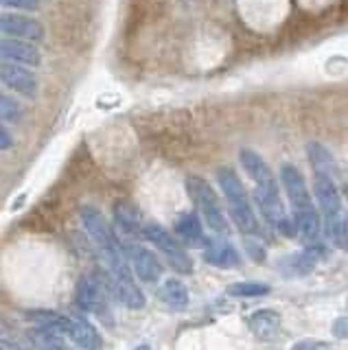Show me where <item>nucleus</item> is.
Listing matches in <instances>:
<instances>
[{
    "instance_id": "f257e3e1",
    "label": "nucleus",
    "mask_w": 348,
    "mask_h": 350,
    "mask_svg": "<svg viewBox=\"0 0 348 350\" xmlns=\"http://www.w3.org/2000/svg\"><path fill=\"white\" fill-rule=\"evenodd\" d=\"M81 224L88 232L92 245L99 252L101 260L105 262L107 271L114 280V287L118 284L134 282V269L129 267V258L125 254V245L116 239L112 226L105 221L99 208L83 206L81 208Z\"/></svg>"
},
{
    "instance_id": "f03ea898",
    "label": "nucleus",
    "mask_w": 348,
    "mask_h": 350,
    "mask_svg": "<svg viewBox=\"0 0 348 350\" xmlns=\"http://www.w3.org/2000/svg\"><path fill=\"white\" fill-rule=\"evenodd\" d=\"M280 182H282V189L287 191V197L293 206V221H296L300 241L313 245L320 237L322 224H320L318 208H315V204L311 200L307 180H304V175L298 171V167H293V164H282Z\"/></svg>"
},
{
    "instance_id": "7ed1b4c3",
    "label": "nucleus",
    "mask_w": 348,
    "mask_h": 350,
    "mask_svg": "<svg viewBox=\"0 0 348 350\" xmlns=\"http://www.w3.org/2000/svg\"><path fill=\"white\" fill-rule=\"evenodd\" d=\"M217 182L222 186L226 204H228V213H230L237 228L247 237H256L260 232L258 219L252 211V204H250L247 193L243 189L241 180H239V175L235 173V169L230 167L217 169Z\"/></svg>"
},
{
    "instance_id": "20e7f679",
    "label": "nucleus",
    "mask_w": 348,
    "mask_h": 350,
    "mask_svg": "<svg viewBox=\"0 0 348 350\" xmlns=\"http://www.w3.org/2000/svg\"><path fill=\"white\" fill-rule=\"evenodd\" d=\"M184 184H187V193L193 200L195 208H198L200 217L206 221V226L222 237L230 234V226L226 221L224 208L219 204V197H217V193L213 191V186L204 178H200V175H189Z\"/></svg>"
},
{
    "instance_id": "39448f33",
    "label": "nucleus",
    "mask_w": 348,
    "mask_h": 350,
    "mask_svg": "<svg viewBox=\"0 0 348 350\" xmlns=\"http://www.w3.org/2000/svg\"><path fill=\"white\" fill-rule=\"evenodd\" d=\"M143 237L147 241H151V243H154L162 252V254L167 256L169 265L176 269L178 273H191L193 271V260H191V256L187 254L184 245L169 232L167 228H162L156 221H149V224H145Z\"/></svg>"
},
{
    "instance_id": "423d86ee",
    "label": "nucleus",
    "mask_w": 348,
    "mask_h": 350,
    "mask_svg": "<svg viewBox=\"0 0 348 350\" xmlns=\"http://www.w3.org/2000/svg\"><path fill=\"white\" fill-rule=\"evenodd\" d=\"M105 289H112L114 295H116L114 280L112 282H103L96 276H85L79 282L77 302L88 313H94L101 322H105L107 326H112L114 320H112V313H110V304H107V293H110V291H105Z\"/></svg>"
},
{
    "instance_id": "0eeeda50",
    "label": "nucleus",
    "mask_w": 348,
    "mask_h": 350,
    "mask_svg": "<svg viewBox=\"0 0 348 350\" xmlns=\"http://www.w3.org/2000/svg\"><path fill=\"white\" fill-rule=\"evenodd\" d=\"M239 162H241V167L245 169V173L256 184L254 191L280 195L278 193V184H276L274 171L269 169V164L263 158H260L256 151H252V149H241V151H239Z\"/></svg>"
},
{
    "instance_id": "6e6552de",
    "label": "nucleus",
    "mask_w": 348,
    "mask_h": 350,
    "mask_svg": "<svg viewBox=\"0 0 348 350\" xmlns=\"http://www.w3.org/2000/svg\"><path fill=\"white\" fill-rule=\"evenodd\" d=\"M123 245H125V254L129 258V265H132L136 276L145 282H156L162 273V265L158 256H154V252H149L140 243H134V241H127Z\"/></svg>"
},
{
    "instance_id": "1a4fd4ad",
    "label": "nucleus",
    "mask_w": 348,
    "mask_h": 350,
    "mask_svg": "<svg viewBox=\"0 0 348 350\" xmlns=\"http://www.w3.org/2000/svg\"><path fill=\"white\" fill-rule=\"evenodd\" d=\"M3 83L18 94H23L25 98H36L40 90V81L36 72L27 68V66L12 64V62H3Z\"/></svg>"
},
{
    "instance_id": "9d476101",
    "label": "nucleus",
    "mask_w": 348,
    "mask_h": 350,
    "mask_svg": "<svg viewBox=\"0 0 348 350\" xmlns=\"http://www.w3.org/2000/svg\"><path fill=\"white\" fill-rule=\"evenodd\" d=\"M0 27H3L5 38H14V40H23L36 44L44 38V29L36 20L29 18L25 14H3L0 18Z\"/></svg>"
},
{
    "instance_id": "9b49d317",
    "label": "nucleus",
    "mask_w": 348,
    "mask_h": 350,
    "mask_svg": "<svg viewBox=\"0 0 348 350\" xmlns=\"http://www.w3.org/2000/svg\"><path fill=\"white\" fill-rule=\"evenodd\" d=\"M313 193H315V200H318V206H320L324 219H331V217H337L344 213L342 197L335 186L333 175L313 173Z\"/></svg>"
},
{
    "instance_id": "f8f14e48",
    "label": "nucleus",
    "mask_w": 348,
    "mask_h": 350,
    "mask_svg": "<svg viewBox=\"0 0 348 350\" xmlns=\"http://www.w3.org/2000/svg\"><path fill=\"white\" fill-rule=\"evenodd\" d=\"M62 333L68 335L72 342L83 350H99L103 346L101 335L96 333V328L90 322H85L83 317H64Z\"/></svg>"
},
{
    "instance_id": "ddd939ff",
    "label": "nucleus",
    "mask_w": 348,
    "mask_h": 350,
    "mask_svg": "<svg viewBox=\"0 0 348 350\" xmlns=\"http://www.w3.org/2000/svg\"><path fill=\"white\" fill-rule=\"evenodd\" d=\"M0 53H3V62L20 64V66H27V68H38L42 64V55L36 49V44H31V42L5 38L3 44H0Z\"/></svg>"
},
{
    "instance_id": "4468645a",
    "label": "nucleus",
    "mask_w": 348,
    "mask_h": 350,
    "mask_svg": "<svg viewBox=\"0 0 348 350\" xmlns=\"http://www.w3.org/2000/svg\"><path fill=\"white\" fill-rule=\"evenodd\" d=\"M204 258L219 269H230L239 265V252L226 239H206Z\"/></svg>"
},
{
    "instance_id": "2eb2a0df",
    "label": "nucleus",
    "mask_w": 348,
    "mask_h": 350,
    "mask_svg": "<svg viewBox=\"0 0 348 350\" xmlns=\"http://www.w3.org/2000/svg\"><path fill=\"white\" fill-rule=\"evenodd\" d=\"M176 237L182 239V243H187L189 247H204L206 239L202 232V221L198 213H184L178 217L176 221Z\"/></svg>"
},
{
    "instance_id": "dca6fc26",
    "label": "nucleus",
    "mask_w": 348,
    "mask_h": 350,
    "mask_svg": "<svg viewBox=\"0 0 348 350\" xmlns=\"http://www.w3.org/2000/svg\"><path fill=\"white\" fill-rule=\"evenodd\" d=\"M114 221L125 234H143L145 224L140 211L129 202H116L114 204Z\"/></svg>"
},
{
    "instance_id": "f3484780",
    "label": "nucleus",
    "mask_w": 348,
    "mask_h": 350,
    "mask_svg": "<svg viewBox=\"0 0 348 350\" xmlns=\"http://www.w3.org/2000/svg\"><path fill=\"white\" fill-rule=\"evenodd\" d=\"M247 326H250V331L254 333V337L271 339V337H276L278 331H280V315L276 311H269V309L256 311L247 320Z\"/></svg>"
},
{
    "instance_id": "a211bd4d",
    "label": "nucleus",
    "mask_w": 348,
    "mask_h": 350,
    "mask_svg": "<svg viewBox=\"0 0 348 350\" xmlns=\"http://www.w3.org/2000/svg\"><path fill=\"white\" fill-rule=\"evenodd\" d=\"M307 156L313 167V173H322V175H333L335 178V160L331 156V151L326 149L320 142H309L307 145Z\"/></svg>"
},
{
    "instance_id": "6ab92c4d",
    "label": "nucleus",
    "mask_w": 348,
    "mask_h": 350,
    "mask_svg": "<svg viewBox=\"0 0 348 350\" xmlns=\"http://www.w3.org/2000/svg\"><path fill=\"white\" fill-rule=\"evenodd\" d=\"M160 300L165 302L171 309H184L189 304V291L184 287V282L180 280H167L160 287Z\"/></svg>"
},
{
    "instance_id": "aec40b11",
    "label": "nucleus",
    "mask_w": 348,
    "mask_h": 350,
    "mask_svg": "<svg viewBox=\"0 0 348 350\" xmlns=\"http://www.w3.org/2000/svg\"><path fill=\"white\" fill-rule=\"evenodd\" d=\"M324 230H326V237L331 239V243L340 250L348 247V219L346 213L331 217V219H324Z\"/></svg>"
},
{
    "instance_id": "412c9836",
    "label": "nucleus",
    "mask_w": 348,
    "mask_h": 350,
    "mask_svg": "<svg viewBox=\"0 0 348 350\" xmlns=\"http://www.w3.org/2000/svg\"><path fill=\"white\" fill-rule=\"evenodd\" d=\"M315 265V254L313 252H304V254H291L287 256L285 260L280 262V267L285 269L289 276L293 273H298V276H304V273H309Z\"/></svg>"
},
{
    "instance_id": "4be33fe9",
    "label": "nucleus",
    "mask_w": 348,
    "mask_h": 350,
    "mask_svg": "<svg viewBox=\"0 0 348 350\" xmlns=\"http://www.w3.org/2000/svg\"><path fill=\"white\" fill-rule=\"evenodd\" d=\"M0 114H3L5 123L20 125L25 118V107L16 96H9L7 92H3V96H0Z\"/></svg>"
},
{
    "instance_id": "5701e85b",
    "label": "nucleus",
    "mask_w": 348,
    "mask_h": 350,
    "mask_svg": "<svg viewBox=\"0 0 348 350\" xmlns=\"http://www.w3.org/2000/svg\"><path fill=\"white\" fill-rule=\"evenodd\" d=\"M235 298H258V295L269 293V284L265 282H232L226 289Z\"/></svg>"
},
{
    "instance_id": "b1692460",
    "label": "nucleus",
    "mask_w": 348,
    "mask_h": 350,
    "mask_svg": "<svg viewBox=\"0 0 348 350\" xmlns=\"http://www.w3.org/2000/svg\"><path fill=\"white\" fill-rule=\"evenodd\" d=\"M42 0H3V7L7 9H20V11H36L40 9Z\"/></svg>"
},
{
    "instance_id": "393cba45",
    "label": "nucleus",
    "mask_w": 348,
    "mask_h": 350,
    "mask_svg": "<svg viewBox=\"0 0 348 350\" xmlns=\"http://www.w3.org/2000/svg\"><path fill=\"white\" fill-rule=\"evenodd\" d=\"M245 250H247V254L252 256V260H256V262L265 260V250H263V245H258V241L254 243L252 239H245Z\"/></svg>"
},
{
    "instance_id": "a878e982",
    "label": "nucleus",
    "mask_w": 348,
    "mask_h": 350,
    "mask_svg": "<svg viewBox=\"0 0 348 350\" xmlns=\"http://www.w3.org/2000/svg\"><path fill=\"white\" fill-rule=\"evenodd\" d=\"M333 333H335L337 337H348V317H342V320H337V322H335Z\"/></svg>"
},
{
    "instance_id": "bb28decb",
    "label": "nucleus",
    "mask_w": 348,
    "mask_h": 350,
    "mask_svg": "<svg viewBox=\"0 0 348 350\" xmlns=\"http://www.w3.org/2000/svg\"><path fill=\"white\" fill-rule=\"evenodd\" d=\"M12 145H14V140H12V136H9V129L0 127V147H3V151H7Z\"/></svg>"
},
{
    "instance_id": "cd10ccee",
    "label": "nucleus",
    "mask_w": 348,
    "mask_h": 350,
    "mask_svg": "<svg viewBox=\"0 0 348 350\" xmlns=\"http://www.w3.org/2000/svg\"><path fill=\"white\" fill-rule=\"evenodd\" d=\"M0 350H23V348L12 344V342H7V339H3V344H0Z\"/></svg>"
},
{
    "instance_id": "c85d7f7f",
    "label": "nucleus",
    "mask_w": 348,
    "mask_h": 350,
    "mask_svg": "<svg viewBox=\"0 0 348 350\" xmlns=\"http://www.w3.org/2000/svg\"><path fill=\"white\" fill-rule=\"evenodd\" d=\"M136 350H151V346H147V344H143V346H138Z\"/></svg>"
},
{
    "instance_id": "c756f323",
    "label": "nucleus",
    "mask_w": 348,
    "mask_h": 350,
    "mask_svg": "<svg viewBox=\"0 0 348 350\" xmlns=\"http://www.w3.org/2000/svg\"><path fill=\"white\" fill-rule=\"evenodd\" d=\"M344 195H346V200H348V186H346V189H344Z\"/></svg>"
}]
</instances>
